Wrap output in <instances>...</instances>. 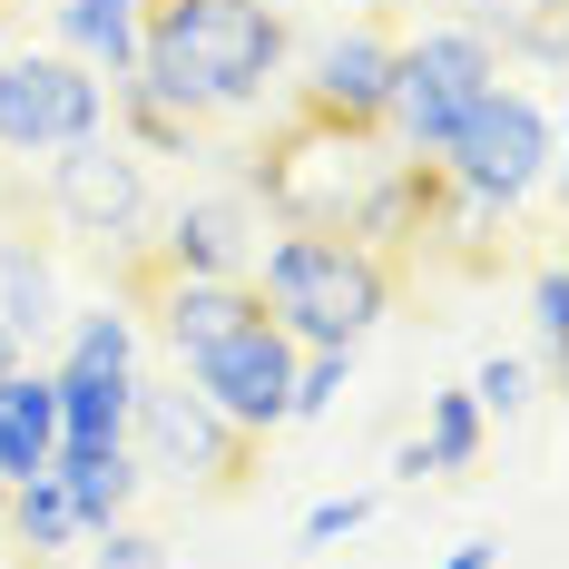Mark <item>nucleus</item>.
I'll return each mask as SVG.
<instances>
[{
    "mask_svg": "<svg viewBox=\"0 0 569 569\" xmlns=\"http://www.w3.org/2000/svg\"><path fill=\"white\" fill-rule=\"evenodd\" d=\"M295 59L276 0H138V79L197 128L266 109V89Z\"/></svg>",
    "mask_w": 569,
    "mask_h": 569,
    "instance_id": "1",
    "label": "nucleus"
},
{
    "mask_svg": "<svg viewBox=\"0 0 569 569\" xmlns=\"http://www.w3.org/2000/svg\"><path fill=\"white\" fill-rule=\"evenodd\" d=\"M246 284H256V305L284 325L295 353H353V343L393 315V266H383V256H363L353 236L276 227L266 246H256Z\"/></svg>",
    "mask_w": 569,
    "mask_h": 569,
    "instance_id": "2",
    "label": "nucleus"
},
{
    "mask_svg": "<svg viewBox=\"0 0 569 569\" xmlns=\"http://www.w3.org/2000/svg\"><path fill=\"white\" fill-rule=\"evenodd\" d=\"M550 158H560V128H550V99L540 89H520L511 69L471 99V118L452 128V148L432 158V177L452 187L461 207H481V217H520L540 187H550Z\"/></svg>",
    "mask_w": 569,
    "mask_h": 569,
    "instance_id": "3",
    "label": "nucleus"
},
{
    "mask_svg": "<svg viewBox=\"0 0 569 569\" xmlns=\"http://www.w3.org/2000/svg\"><path fill=\"white\" fill-rule=\"evenodd\" d=\"M491 79H501V40H481L471 20H422V30H402L393 40V89H383V138H393L402 158L432 168Z\"/></svg>",
    "mask_w": 569,
    "mask_h": 569,
    "instance_id": "4",
    "label": "nucleus"
},
{
    "mask_svg": "<svg viewBox=\"0 0 569 569\" xmlns=\"http://www.w3.org/2000/svg\"><path fill=\"white\" fill-rule=\"evenodd\" d=\"M128 461H138V481L227 501L236 481L256 471V442H246L187 373H177V383H148V373H138V393H128Z\"/></svg>",
    "mask_w": 569,
    "mask_h": 569,
    "instance_id": "5",
    "label": "nucleus"
},
{
    "mask_svg": "<svg viewBox=\"0 0 569 569\" xmlns=\"http://www.w3.org/2000/svg\"><path fill=\"white\" fill-rule=\"evenodd\" d=\"M40 207H50V227L69 246H89V256H148V227H158V187H148V158L128 148V138H79V148H59L50 177H40Z\"/></svg>",
    "mask_w": 569,
    "mask_h": 569,
    "instance_id": "6",
    "label": "nucleus"
},
{
    "mask_svg": "<svg viewBox=\"0 0 569 569\" xmlns=\"http://www.w3.org/2000/svg\"><path fill=\"white\" fill-rule=\"evenodd\" d=\"M109 128V79H89L69 50H0V158H59Z\"/></svg>",
    "mask_w": 569,
    "mask_h": 569,
    "instance_id": "7",
    "label": "nucleus"
},
{
    "mask_svg": "<svg viewBox=\"0 0 569 569\" xmlns=\"http://www.w3.org/2000/svg\"><path fill=\"white\" fill-rule=\"evenodd\" d=\"M177 373H187L197 393L217 402V412H227L246 442H266V432L284 422V393H295V343H284V325L256 305V315H236L217 343H197Z\"/></svg>",
    "mask_w": 569,
    "mask_h": 569,
    "instance_id": "8",
    "label": "nucleus"
},
{
    "mask_svg": "<svg viewBox=\"0 0 569 569\" xmlns=\"http://www.w3.org/2000/svg\"><path fill=\"white\" fill-rule=\"evenodd\" d=\"M393 10L373 0L363 20H343L335 40H315L295 69V118H325V128H383V89H393Z\"/></svg>",
    "mask_w": 569,
    "mask_h": 569,
    "instance_id": "9",
    "label": "nucleus"
},
{
    "mask_svg": "<svg viewBox=\"0 0 569 569\" xmlns=\"http://www.w3.org/2000/svg\"><path fill=\"white\" fill-rule=\"evenodd\" d=\"M256 246H266V236H256V197L217 187V197H177L168 217H158L148 266H158V276H246Z\"/></svg>",
    "mask_w": 569,
    "mask_h": 569,
    "instance_id": "10",
    "label": "nucleus"
},
{
    "mask_svg": "<svg viewBox=\"0 0 569 569\" xmlns=\"http://www.w3.org/2000/svg\"><path fill=\"white\" fill-rule=\"evenodd\" d=\"M59 452V393L40 363H10L0 373V491H20V481H40Z\"/></svg>",
    "mask_w": 569,
    "mask_h": 569,
    "instance_id": "11",
    "label": "nucleus"
},
{
    "mask_svg": "<svg viewBox=\"0 0 569 569\" xmlns=\"http://www.w3.org/2000/svg\"><path fill=\"white\" fill-rule=\"evenodd\" d=\"M50 40L89 79H138V0H50Z\"/></svg>",
    "mask_w": 569,
    "mask_h": 569,
    "instance_id": "12",
    "label": "nucleus"
},
{
    "mask_svg": "<svg viewBox=\"0 0 569 569\" xmlns=\"http://www.w3.org/2000/svg\"><path fill=\"white\" fill-rule=\"evenodd\" d=\"M50 481L69 491V511H79V530H109V520H128L138 511V461L128 452H109V442H59L50 452Z\"/></svg>",
    "mask_w": 569,
    "mask_h": 569,
    "instance_id": "13",
    "label": "nucleus"
},
{
    "mask_svg": "<svg viewBox=\"0 0 569 569\" xmlns=\"http://www.w3.org/2000/svg\"><path fill=\"white\" fill-rule=\"evenodd\" d=\"M59 315H69V305H59L50 246H40V236H20V227H0V335L30 353V343L59 325Z\"/></svg>",
    "mask_w": 569,
    "mask_h": 569,
    "instance_id": "14",
    "label": "nucleus"
},
{
    "mask_svg": "<svg viewBox=\"0 0 569 569\" xmlns=\"http://www.w3.org/2000/svg\"><path fill=\"white\" fill-rule=\"evenodd\" d=\"M50 393H59V442H109V452H128V393H138V373L50 363Z\"/></svg>",
    "mask_w": 569,
    "mask_h": 569,
    "instance_id": "15",
    "label": "nucleus"
},
{
    "mask_svg": "<svg viewBox=\"0 0 569 569\" xmlns=\"http://www.w3.org/2000/svg\"><path fill=\"white\" fill-rule=\"evenodd\" d=\"M0 540H20V560H30V569H59L79 540H89V530H79V511H69V491L40 471V481L0 491Z\"/></svg>",
    "mask_w": 569,
    "mask_h": 569,
    "instance_id": "16",
    "label": "nucleus"
},
{
    "mask_svg": "<svg viewBox=\"0 0 569 569\" xmlns=\"http://www.w3.org/2000/svg\"><path fill=\"white\" fill-rule=\"evenodd\" d=\"M109 109L128 118V148H138V158H197V148H207V128L177 118L148 79H109Z\"/></svg>",
    "mask_w": 569,
    "mask_h": 569,
    "instance_id": "17",
    "label": "nucleus"
},
{
    "mask_svg": "<svg viewBox=\"0 0 569 569\" xmlns=\"http://www.w3.org/2000/svg\"><path fill=\"white\" fill-rule=\"evenodd\" d=\"M69 325V353L79 373H138V305H89V315H59Z\"/></svg>",
    "mask_w": 569,
    "mask_h": 569,
    "instance_id": "18",
    "label": "nucleus"
},
{
    "mask_svg": "<svg viewBox=\"0 0 569 569\" xmlns=\"http://www.w3.org/2000/svg\"><path fill=\"white\" fill-rule=\"evenodd\" d=\"M481 442H491V422H481L471 393H432L422 402V461H432V471H471Z\"/></svg>",
    "mask_w": 569,
    "mask_h": 569,
    "instance_id": "19",
    "label": "nucleus"
},
{
    "mask_svg": "<svg viewBox=\"0 0 569 569\" xmlns=\"http://www.w3.org/2000/svg\"><path fill=\"white\" fill-rule=\"evenodd\" d=\"M461 393L481 402V422H511V412H530V402H540V363H520V353H491V363H481Z\"/></svg>",
    "mask_w": 569,
    "mask_h": 569,
    "instance_id": "20",
    "label": "nucleus"
},
{
    "mask_svg": "<svg viewBox=\"0 0 569 569\" xmlns=\"http://www.w3.org/2000/svg\"><path fill=\"white\" fill-rule=\"evenodd\" d=\"M353 383V353H295V393H284V422H325Z\"/></svg>",
    "mask_w": 569,
    "mask_h": 569,
    "instance_id": "21",
    "label": "nucleus"
},
{
    "mask_svg": "<svg viewBox=\"0 0 569 569\" xmlns=\"http://www.w3.org/2000/svg\"><path fill=\"white\" fill-rule=\"evenodd\" d=\"M79 550H89V569H168V540H158V530H138V520H109V530H89Z\"/></svg>",
    "mask_w": 569,
    "mask_h": 569,
    "instance_id": "22",
    "label": "nucleus"
},
{
    "mask_svg": "<svg viewBox=\"0 0 569 569\" xmlns=\"http://www.w3.org/2000/svg\"><path fill=\"white\" fill-rule=\"evenodd\" d=\"M373 520V491H325L315 511H305V550H335V540H353Z\"/></svg>",
    "mask_w": 569,
    "mask_h": 569,
    "instance_id": "23",
    "label": "nucleus"
},
{
    "mask_svg": "<svg viewBox=\"0 0 569 569\" xmlns=\"http://www.w3.org/2000/svg\"><path fill=\"white\" fill-rule=\"evenodd\" d=\"M530 335H540V353L569 335V284H560V266H530Z\"/></svg>",
    "mask_w": 569,
    "mask_h": 569,
    "instance_id": "24",
    "label": "nucleus"
},
{
    "mask_svg": "<svg viewBox=\"0 0 569 569\" xmlns=\"http://www.w3.org/2000/svg\"><path fill=\"white\" fill-rule=\"evenodd\" d=\"M442 569H501V540H461V550H452Z\"/></svg>",
    "mask_w": 569,
    "mask_h": 569,
    "instance_id": "25",
    "label": "nucleus"
},
{
    "mask_svg": "<svg viewBox=\"0 0 569 569\" xmlns=\"http://www.w3.org/2000/svg\"><path fill=\"white\" fill-rule=\"evenodd\" d=\"M10 363H30V353H20V343H10V335H0V373H10Z\"/></svg>",
    "mask_w": 569,
    "mask_h": 569,
    "instance_id": "26",
    "label": "nucleus"
},
{
    "mask_svg": "<svg viewBox=\"0 0 569 569\" xmlns=\"http://www.w3.org/2000/svg\"><path fill=\"white\" fill-rule=\"evenodd\" d=\"M0 50H10V0H0Z\"/></svg>",
    "mask_w": 569,
    "mask_h": 569,
    "instance_id": "27",
    "label": "nucleus"
},
{
    "mask_svg": "<svg viewBox=\"0 0 569 569\" xmlns=\"http://www.w3.org/2000/svg\"><path fill=\"white\" fill-rule=\"evenodd\" d=\"M40 10H50V0H40Z\"/></svg>",
    "mask_w": 569,
    "mask_h": 569,
    "instance_id": "28",
    "label": "nucleus"
},
{
    "mask_svg": "<svg viewBox=\"0 0 569 569\" xmlns=\"http://www.w3.org/2000/svg\"><path fill=\"white\" fill-rule=\"evenodd\" d=\"M363 10H373V0H363Z\"/></svg>",
    "mask_w": 569,
    "mask_h": 569,
    "instance_id": "29",
    "label": "nucleus"
},
{
    "mask_svg": "<svg viewBox=\"0 0 569 569\" xmlns=\"http://www.w3.org/2000/svg\"><path fill=\"white\" fill-rule=\"evenodd\" d=\"M0 168H10V158H0Z\"/></svg>",
    "mask_w": 569,
    "mask_h": 569,
    "instance_id": "30",
    "label": "nucleus"
}]
</instances>
